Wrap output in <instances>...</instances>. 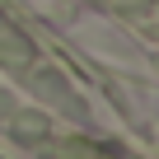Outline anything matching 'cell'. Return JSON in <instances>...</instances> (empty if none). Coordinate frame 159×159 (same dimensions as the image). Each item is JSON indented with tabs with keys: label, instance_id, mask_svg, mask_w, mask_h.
Masks as SVG:
<instances>
[{
	"label": "cell",
	"instance_id": "cell-1",
	"mask_svg": "<svg viewBox=\"0 0 159 159\" xmlns=\"http://www.w3.org/2000/svg\"><path fill=\"white\" fill-rule=\"evenodd\" d=\"M0 56H5L10 66H28V61H33V47H28V38H24L14 24H5V14H0Z\"/></svg>",
	"mask_w": 159,
	"mask_h": 159
}]
</instances>
